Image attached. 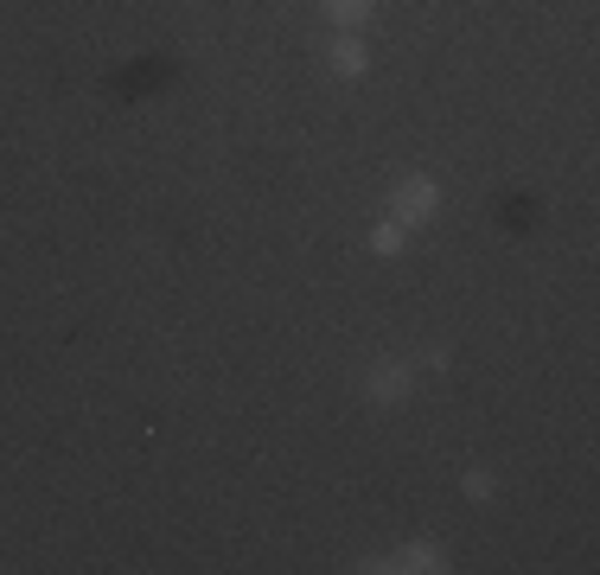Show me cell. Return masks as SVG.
Instances as JSON below:
<instances>
[{"label":"cell","mask_w":600,"mask_h":575,"mask_svg":"<svg viewBox=\"0 0 600 575\" xmlns=\"http://www.w3.org/2000/svg\"><path fill=\"white\" fill-rule=\"evenodd\" d=\"M435 198H441V192H435V180L409 173L403 186L390 192V211H396V225H428V218H435Z\"/></svg>","instance_id":"1"},{"label":"cell","mask_w":600,"mask_h":575,"mask_svg":"<svg viewBox=\"0 0 600 575\" xmlns=\"http://www.w3.org/2000/svg\"><path fill=\"white\" fill-rule=\"evenodd\" d=\"M403 390H409V365H377L371 383H365V396H371V403H396Z\"/></svg>","instance_id":"2"},{"label":"cell","mask_w":600,"mask_h":575,"mask_svg":"<svg viewBox=\"0 0 600 575\" xmlns=\"http://www.w3.org/2000/svg\"><path fill=\"white\" fill-rule=\"evenodd\" d=\"M377 570H415V575H428V570H441V556H435V543H403L390 563H377Z\"/></svg>","instance_id":"3"},{"label":"cell","mask_w":600,"mask_h":575,"mask_svg":"<svg viewBox=\"0 0 600 575\" xmlns=\"http://www.w3.org/2000/svg\"><path fill=\"white\" fill-rule=\"evenodd\" d=\"M333 71L338 77H358V71H365V45H358V38H338V45H333Z\"/></svg>","instance_id":"4"},{"label":"cell","mask_w":600,"mask_h":575,"mask_svg":"<svg viewBox=\"0 0 600 575\" xmlns=\"http://www.w3.org/2000/svg\"><path fill=\"white\" fill-rule=\"evenodd\" d=\"M326 13H333L338 26H358V20L371 13V0H326Z\"/></svg>","instance_id":"5"},{"label":"cell","mask_w":600,"mask_h":575,"mask_svg":"<svg viewBox=\"0 0 600 575\" xmlns=\"http://www.w3.org/2000/svg\"><path fill=\"white\" fill-rule=\"evenodd\" d=\"M371 250H377V256H396V250H403V225H377L371 230Z\"/></svg>","instance_id":"6"},{"label":"cell","mask_w":600,"mask_h":575,"mask_svg":"<svg viewBox=\"0 0 600 575\" xmlns=\"http://www.w3.org/2000/svg\"><path fill=\"white\" fill-rule=\"evenodd\" d=\"M466 498H492V473H466Z\"/></svg>","instance_id":"7"}]
</instances>
